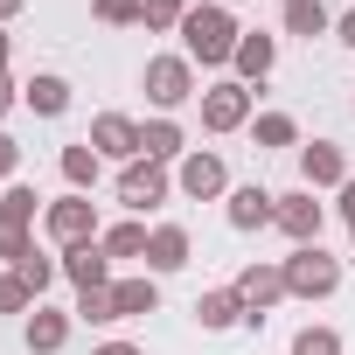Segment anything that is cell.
<instances>
[{"mask_svg":"<svg viewBox=\"0 0 355 355\" xmlns=\"http://www.w3.org/2000/svg\"><path fill=\"white\" fill-rule=\"evenodd\" d=\"M70 320H77V313H56V306H35V313H28V327H21L28 355H56V348L70 341Z\"/></svg>","mask_w":355,"mask_h":355,"instance_id":"cell-15","label":"cell"},{"mask_svg":"<svg viewBox=\"0 0 355 355\" xmlns=\"http://www.w3.org/2000/svg\"><path fill=\"white\" fill-rule=\"evenodd\" d=\"M293 355H341V334L334 327H300L293 334Z\"/></svg>","mask_w":355,"mask_h":355,"instance_id":"cell-28","label":"cell"},{"mask_svg":"<svg viewBox=\"0 0 355 355\" xmlns=\"http://www.w3.org/2000/svg\"><path fill=\"white\" fill-rule=\"evenodd\" d=\"M237 21H230V8L223 0H202V8H189L182 15V56L189 63H202V70H216V63H230L237 56Z\"/></svg>","mask_w":355,"mask_h":355,"instance_id":"cell-1","label":"cell"},{"mask_svg":"<svg viewBox=\"0 0 355 355\" xmlns=\"http://www.w3.org/2000/svg\"><path fill=\"white\" fill-rule=\"evenodd\" d=\"M21 105H28L35 119H63V112H70V84H63L56 70H42V77L21 84Z\"/></svg>","mask_w":355,"mask_h":355,"instance_id":"cell-18","label":"cell"},{"mask_svg":"<svg viewBox=\"0 0 355 355\" xmlns=\"http://www.w3.org/2000/svg\"><path fill=\"white\" fill-rule=\"evenodd\" d=\"M286 293H293V300H334V293H341V258H327L320 244H293V258H286Z\"/></svg>","mask_w":355,"mask_h":355,"instance_id":"cell-2","label":"cell"},{"mask_svg":"<svg viewBox=\"0 0 355 355\" xmlns=\"http://www.w3.org/2000/svg\"><path fill=\"white\" fill-rule=\"evenodd\" d=\"M8 272H21V286L42 300V293H49V279L63 272V258H42V251H28V258H21V265H8Z\"/></svg>","mask_w":355,"mask_h":355,"instance_id":"cell-26","label":"cell"},{"mask_svg":"<svg viewBox=\"0 0 355 355\" xmlns=\"http://www.w3.org/2000/svg\"><path fill=\"white\" fill-rule=\"evenodd\" d=\"M182 153H189V132L174 125V119H146L139 125V160H160L167 167V160H182Z\"/></svg>","mask_w":355,"mask_h":355,"instance_id":"cell-17","label":"cell"},{"mask_svg":"<svg viewBox=\"0 0 355 355\" xmlns=\"http://www.w3.org/2000/svg\"><path fill=\"white\" fill-rule=\"evenodd\" d=\"M15 167H21V146H15V132H0V182H8Z\"/></svg>","mask_w":355,"mask_h":355,"instance_id":"cell-32","label":"cell"},{"mask_svg":"<svg viewBox=\"0 0 355 355\" xmlns=\"http://www.w3.org/2000/svg\"><path fill=\"white\" fill-rule=\"evenodd\" d=\"M63 279H70L77 293L112 286V258H105V244H77V251H63Z\"/></svg>","mask_w":355,"mask_h":355,"instance_id":"cell-14","label":"cell"},{"mask_svg":"<svg viewBox=\"0 0 355 355\" xmlns=\"http://www.w3.org/2000/svg\"><path fill=\"white\" fill-rule=\"evenodd\" d=\"M35 209H42V196H35L28 182H15V189H0V223H15V230H28V223H35Z\"/></svg>","mask_w":355,"mask_h":355,"instance_id":"cell-23","label":"cell"},{"mask_svg":"<svg viewBox=\"0 0 355 355\" xmlns=\"http://www.w3.org/2000/svg\"><path fill=\"white\" fill-rule=\"evenodd\" d=\"M223 8H237V0H223Z\"/></svg>","mask_w":355,"mask_h":355,"instance_id":"cell-40","label":"cell"},{"mask_svg":"<svg viewBox=\"0 0 355 355\" xmlns=\"http://www.w3.org/2000/svg\"><path fill=\"white\" fill-rule=\"evenodd\" d=\"M293 244H320V223H327V209L313 202V189H293V196H279V216H272Z\"/></svg>","mask_w":355,"mask_h":355,"instance_id":"cell-9","label":"cell"},{"mask_svg":"<svg viewBox=\"0 0 355 355\" xmlns=\"http://www.w3.org/2000/svg\"><path fill=\"white\" fill-rule=\"evenodd\" d=\"M327 28H334V15L320 8V0H286V35H306V42H313V35H327Z\"/></svg>","mask_w":355,"mask_h":355,"instance_id":"cell-22","label":"cell"},{"mask_svg":"<svg viewBox=\"0 0 355 355\" xmlns=\"http://www.w3.org/2000/svg\"><path fill=\"white\" fill-rule=\"evenodd\" d=\"M139 8H146V0H91V15H98L105 28H132V21H139Z\"/></svg>","mask_w":355,"mask_h":355,"instance_id":"cell-29","label":"cell"},{"mask_svg":"<svg viewBox=\"0 0 355 355\" xmlns=\"http://www.w3.org/2000/svg\"><path fill=\"white\" fill-rule=\"evenodd\" d=\"M8 56H15V49H8V35H0V77H8Z\"/></svg>","mask_w":355,"mask_h":355,"instance_id":"cell-39","label":"cell"},{"mask_svg":"<svg viewBox=\"0 0 355 355\" xmlns=\"http://www.w3.org/2000/svg\"><path fill=\"white\" fill-rule=\"evenodd\" d=\"M112 300H119V320H132V313H153V306H160V286H153V272L112 279Z\"/></svg>","mask_w":355,"mask_h":355,"instance_id":"cell-21","label":"cell"},{"mask_svg":"<svg viewBox=\"0 0 355 355\" xmlns=\"http://www.w3.org/2000/svg\"><path fill=\"white\" fill-rule=\"evenodd\" d=\"M300 182H306V189H341V182H348V160H341V146H334V139L300 146Z\"/></svg>","mask_w":355,"mask_h":355,"instance_id":"cell-12","label":"cell"},{"mask_svg":"<svg viewBox=\"0 0 355 355\" xmlns=\"http://www.w3.org/2000/svg\"><path fill=\"white\" fill-rule=\"evenodd\" d=\"M237 300L251 306V327H258V320H265V313L286 300V265H272V258L244 265V272H237Z\"/></svg>","mask_w":355,"mask_h":355,"instance_id":"cell-6","label":"cell"},{"mask_svg":"<svg viewBox=\"0 0 355 355\" xmlns=\"http://www.w3.org/2000/svg\"><path fill=\"white\" fill-rule=\"evenodd\" d=\"M21 15V0H0V21H15Z\"/></svg>","mask_w":355,"mask_h":355,"instance_id":"cell-37","label":"cell"},{"mask_svg":"<svg viewBox=\"0 0 355 355\" xmlns=\"http://www.w3.org/2000/svg\"><path fill=\"white\" fill-rule=\"evenodd\" d=\"M251 139H258V146H300V125H293L286 112H258V119H251Z\"/></svg>","mask_w":355,"mask_h":355,"instance_id":"cell-25","label":"cell"},{"mask_svg":"<svg viewBox=\"0 0 355 355\" xmlns=\"http://www.w3.org/2000/svg\"><path fill=\"white\" fill-rule=\"evenodd\" d=\"M174 189L182 196H196V202H216L223 189H230V174H223V153H182V174H174Z\"/></svg>","mask_w":355,"mask_h":355,"instance_id":"cell-8","label":"cell"},{"mask_svg":"<svg viewBox=\"0 0 355 355\" xmlns=\"http://www.w3.org/2000/svg\"><path fill=\"white\" fill-rule=\"evenodd\" d=\"M334 35H341V42H348V49H355V8H348V15H341V21H334Z\"/></svg>","mask_w":355,"mask_h":355,"instance_id":"cell-35","label":"cell"},{"mask_svg":"<svg viewBox=\"0 0 355 355\" xmlns=\"http://www.w3.org/2000/svg\"><path fill=\"white\" fill-rule=\"evenodd\" d=\"M139 84H146V98H153L160 112H182L189 98H202V91H196V63H189V56H153Z\"/></svg>","mask_w":355,"mask_h":355,"instance_id":"cell-4","label":"cell"},{"mask_svg":"<svg viewBox=\"0 0 355 355\" xmlns=\"http://www.w3.org/2000/svg\"><path fill=\"white\" fill-rule=\"evenodd\" d=\"M77 320H84V327H112V320H119V300H112V286H98V293H77Z\"/></svg>","mask_w":355,"mask_h":355,"instance_id":"cell-27","label":"cell"},{"mask_svg":"<svg viewBox=\"0 0 355 355\" xmlns=\"http://www.w3.org/2000/svg\"><path fill=\"white\" fill-rule=\"evenodd\" d=\"M146 237H153L146 223H112L98 244H105V258H146Z\"/></svg>","mask_w":355,"mask_h":355,"instance_id":"cell-24","label":"cell"},{"mask_svg":"<svg viewBox=\"0 0 355 355\" xmlns=\"http://www.w3.org/2000/svg\"><path fill=\"white\" fill-rule=\"evenodd\" d=\"M21 105V91H15V77H0V112H15Z\"/></svg>","mask_w":355,"mask_h":355,"instance_id":"cell-34","label":"cell"},{"mask_svg":"<svg viewBox=\"0 0 355 355\" xmlns=\"http://www.w3.org/2000/svg\"><path fill=\"white\" fill-rule=\"evenodd\" d=\"M91 355H139L132 341H105V348H91Z\"/></svg>","mask_w":355,"mask_h":355,"instance_id":"cell-36","label":"cell"},{"mask_svg":"<svg viewBox=\"0 0 355 355\" xmlns=\"http://www.w3.org/2000/svg\"><path fill=\"white\" fill-rule=\"evenodd\" d=\"M334 209H341V223L355 230V182H341V202H334Z\"/></svg>","mask_w":355,"mask_h":355,"instance_id":"cell-33","label":"cell"},{"mask_svg":"<svg viewBox=\"0 0 355 355\" xmlns=\"http://www.w3.org/2000/svg\"><path fill=\"white\" fill-rule=\"evenodd\" d=\"M196 320H202L209 334H223V327H237V320H251V306L237 300V286H216V293H202V300H196Z\"/></svg>","mask_w":355,"mask_h":355,"instance_id":"cell-19","label":"cell"},{"mask_svg":"<svg viewBox=\"0 0 355 355\" xmlns=\"http://www.w3.org/2000/svg\"><path fill=\"white\" fill-rule=\"evenodd\" d=\"M91 146H98V160H139V125L125 112H98L91 119Z\"/></svg>","mask_w":355,"mask_h":355,"instance_id":"cell-10","label":"cell"},{"mask_svg":"<svg viewBox=\"0 0 355 355\" xmlns=\"http://www.w3.org/2000/svg\"><path fill=\"white\" fill-rule=\"evenodd\" d=\"M35 244H28V230H15V223H0V258H8V265H21Z\"/></svg>","mask_w":355,"mask_h":355,"instance_id":"cell-31","label":"cell"},{"mask_svg":"<svg viewBox=\"0 0 355 355\" xmlns=\"http://www.w3.org/2000/svg\"><path fill=\"white\" fill-rule=\"evenodd\" d=\"M251 98H258V91L237 84V77H230V84H209V91H202V132H237V125H251Z\"/></svg>","mask_w":355,"mask_h":355,"instance_id":"cell-5","label":"cell"},{"mask_svg":"<svg viewBox=\"0 0 355 355\" xmlns=\"http://www.w3.org/2000/svg\"><path fill=\"white\" fill-rule=\"evenodd\" d=\"M272 63H279V42H272L265 28H244V35H237V56H230L237 84H265V77H272Z\"/></svg>","mask_w":355,"mask_h":355,"instance_id":"cell-11","label":"cell"},{"mask_svg":"<svg viewBox=\"0 0 355 355\" xmlns=\"http://www.w3.org/2000/svg\"><path fill=\"white\" fill-rule=\"evenodd\" d=\"M167 8H174V15H189V8H202V0H167Z\"/></svg>","mask_w":355,"mask_h":355,"instance_id":"cell-38","label":"cell"},{"mask_svg":"<svg viewBox=\"0 0 355 355\" xmlns=\"http://www.w3.org/2000/svg\"><path fill=\"white\" fill-rule=\"evenodd\" d=\"M28 306H42V300L21 286V272H0V313H28Z\"/></svg>","mask_w":355,"mask_h":355,"instance_id":"cell-30","label":"cell"},{"mask_svg":"<svg viewBox=\"0 0 355 355\" xmlns=\"http://www.w3.org/2000/svg\"><path fill=\"white\" fill-rule=\"evenodd\" d=\"M167 189H174V182H167L160 160H125V174H119V202H125V209H160Z\"/></svg>","mask_w":355,"mask_h":355,"instance_id":"cell-7","label":"cell"},{"mask_svg":"<svg viewBox=\"0 0 355 355\" xmlns=\"http://www.w3.org/2000/svg\"><path fill=\"white\" fill-rule=\"evenodd\" d=\"M98 174H105L98 146H91V139H70V146H63V182H70L77 196H91V189H98Z\"/></svg>","mask_w":355,"mask_h":355,"instance_id":"cell-20","label":"cell"},{"mask_svg":"<svg viewBox=\"0 0 355 355\" xmlns=\"http://www.w3.org/2000/svg\"><path fill=\"white\" fill-rule=\"evenodd\" d=\"M223 216H230V230H265V223L279 216V196L258 189V182H251V189H230V209H223Z\"/></svg>","mask_w":355,"mask_h":355,"instance_id":"cell-13","label":"cell"},{"mask_svg":"<svg viewBox=\"0 0 355 355\" xmlns=\"http://www.w3.org/2000/svg\"><path fill=\"white\" fill-rule=\"evenodd\" d=\"M189 265V230L182 223H160L153 237H146V272L160 279V272H182Z\"/></svg>","mask_w":355,"mask_h":355,"instance_id":"cell-16","label":"cell"},{"mask_svg":"<svg viewBox=\"0 0 355 355\" xmlns=\"http://www.w3.org/2000/svg\"><path fill=\"white\" fill-rule=\"evenodd\" d=\"M42 230H49V244H56V251H77V244H98V202L70 189L63 202H49V209H42Z\"/></svg>","mask_w":355,"mask_h":355,"instance_id":"cell-3","label":"cell"}]
</instances>
